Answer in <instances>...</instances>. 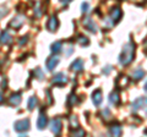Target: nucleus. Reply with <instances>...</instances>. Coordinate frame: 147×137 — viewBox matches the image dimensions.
<instances>
[{
  "label": "nucleus",
  "mask_w": 147,
  "mask_h": 137,
  "mask_svg": "<svg viewBox=\"0 0 147 137\" xmlns=\"http://www.w3.org/2000/svg\"><path fill=\"white\" fill-rule=\"evenodd\" d=\"M22 24H24V19H22L21 16H17V17H13L11 20V22L9 24V27H11L13 30H18L22 26Z\"/></svg>",
  "instance_id": "nucleus-6"
},
{
  "label": "nucleus",
  "mask_w": 147,
  "mask_h": 137,
  "mask_svg": "<svg viewBox=\"0 0 147 137\" xmlns=\"http://www.w3.org/2000/svg\"><path fill=\"white\" fill-rule=\"evenodd\" d=\"M4 102V95L1 94V93H0V104H1Z\"/></svg>",
  "instance_id": "nucleus-27"
},
{
  "label": "nucleus",
  "mask_w": 147,
  "mask_h": 137,
  "mask_svg": "<svg viewBox=\"0 0 147 137\" xmlns=\"http://www.w3.org/2000/svg\"><path fill=\"white\" fill-rule=\"evenodd\" d=\"M59 64V58L57 56H50L47 59V62H45V65H47V68L49 71L54 70L55 67H57V65Z\"/></svg>",
  "instance_id": "nucleus-5"
},
{
  "label": "nucleus",
  "mask_w": 147,
  "mask_h": 137,
  "mask_svg": "<svg viewBox=\"0 0 147 137\" xmlns=\"http://www.w3.org/2000/svg\"><path fill=\"white\" fill-rule=\"evenodd\" d=\"M110 102H112V103H117V102H118V97H117L115 93L110 95Z\"/></svg>",
  "instance_id": "nucleus-23"
},
{
  "label": "nucleus",
  "mask_w": 147,
  "mask_h": 137,
  "mask_svg": "<svg viewBox=\"0 0 147 137\" xmlns=\"http://www.w3.org/2000/svg\"><path fill=\"white\" fill-rule=\"evenodd\" d=\"M112 16L115 17V20H118V17L120 16V10H119V9H115L114 12H112Z\"/></svg>",
  "instance_id": "nucleus-19"
},
{
  "label": "nucleus",
  "mask_w": 147,
  "mask_h": 137,
  "mask_svg": "<svg viewBox=\"0 0 147 137\" xmlns=\"http://www.w3.org/2000/svg\"><path fill=\"white\" fill-rule=\"evenodd\" d=\"M12 42V37L7 31H3L0 34V43L1 44H10Z\"/></svg>",
  "instance_id": "nucleus-8"
},
{
  "label": "nucleus",
  "mask_w": 147,
  "mask_h": 137,
  "mask_svg": "<svg viewBox=\"0 0 147 137\" xmlns=\"http://www.w3.org/2000/svg\"><path fill=\"white\" fill-rule=\"evenodd\" d=\"M70 125H71V127H74V129H77V127H79V120H77V118L75 115L70 116Z\"/></svg>",
  "instance_id": "nucleus-17"
},
{
  "label": "nucleus",
  "mask_w": 147,
  "mask_h": 137,
  "mask_svg": "<svg viewBox=\"0 0 147 137\" xmlns=\"http://www.w3.org/2000/svg\"><path fill=\"white\" fill-rule=\"evenodd\" d=\"M76 102H77V98H76L75 94H70L67 97V107H72Z\"/></svg>",
  "instance_id": "nucleus-16"
},
{
  "label": "nucleus",
  "mask_w": 147,
  "mask_h": 137,
  "mask_svg": "<svg viewBox=\"0 0 147 137\" xmlns=\"http://www.w3.org/2000/svg\"><path fill=\"white\" fill-rule=\"evenodd\" d=\"M85 132L82 131V130H79V131H75L74 130V132H72V135H77V136H81V135H84Z\"/></svg>",
  "instance_id": "nucleus-25"
},
{
  "label": "nucleus",
  "mask_w": 147,
  "mask_h": 137,
  "mask_svg": "<svg viewBox=\"0 0 147 137\" xmlns=\"http://www.w3.org/2000/svg\"><path fill=\"white\" fill-rule=\"evenodd\" d=\"M71 70L72 71H82V68H84V61H82V59H76L75 61L71 64Z\"/></svg>",
  "instance_id": "nucleus-10"
},
{
  "label": "nucleus",
  "mask_w": 147,
  "mask_h": 137,
  "mask_svg": "<svg viewBox=\"0 0 147 137\" xmlns=\"http://www.w3.org/2000/svg\"><path fill=\"white\" fill-rule=\"evenodd\" d=\"M0 86H1V88H3V89H6V88H7V81L4 79V80L1 81V83H0Z\"/></svg>",
  "instance_id": "nucleus-22"
},
{
  "label": "nucleus",
  "mask_w": 147,
  "mask_h": 137,
  "mask_svg": "<svg viewBox=\"0 0 147 137\" xmlns=\"http://www.w3.org/2000/svg\"><path fill=\"white\" fill-rule=\"evenodd\" d=\"M70 1H71V0H60V3H63L64 5H67V4L70 3Z\"/></svg>",
  "instance_id": "nucleus-26"
},
{
  "label": "nucleus",
  "mask_w": 147,
  "mask_h": 137,
  "mask_svg": "<svg viewBox=\"0 0 147 137\" xmlns=\"http://www.w3.org/2000/svg\"><path fill=\"white\" fill-rule=\"evenodd\" d=\"M47 124H48L47 116H45L43 113H40L39 116H38V120H37V126H38V129H39V130H43L44 127L47 126Z\"/></svg>",
  "instance_id": "nucleus-7"
},
{
  "label": "nucleus",
  "mask_w": 147,
  "mask_h": 137,
  "mask_svg": "<svg viewBox=\"0 0 147 137\" xmlns=\"http://www.w3.org/2000/svg\"><path fill=\"white\" fill-rule=\"evenodd\" d=\"M61 48H63V43L61 42H55L50 45V50H52V53L54 54H58L61 52Z\"/></svg>",
  "instance_id": "nucleus-12"
},
{
  "label": "nucleus",
  "mask_w": 147,
  "mask_h": 137,
  "mask_svg": "<svg viewBox=\"0 0 147 137\" xmlns=\"http://www.w3.org/2000/svg\"><path fill=\"white\" fill-rule=\"evenodd\" d=\"M84 26L87 27V30H90L91 32H96V26H94L93 22L91 21V19H86L84 21Z\"/></svg>",
  "instance_id": "nucleus-14"
},
{
  "label": "nucleus",
  "mask_w": 147,
  "mask_h": 137,
  "mask_svg": "<svg viewBox=\"0 0 147 137\" xmlns=\"http://www.w3.org/2000/svg\"><path fill=\"white\" fill-rule=\"evenodd\" d=\"M79 42H80V44L87 45V44H88V39H87L86 37H84V36H80V37H79Z\"/></svg>",
  "instance_id": "nucleus-18"
},
{
  "label": "nucleus",
  "mask_w": 147,
  "mask_h": 137,
  "mask_svg": "<svg viewBox=\"0 0 147 137\" xmlns=\"http://www.w3.org/2000/svg\"><path fill=\"white\" fill-rule=\"evenodd\" d=\"M87 10H88V4H87V3H84V4H82V11L86 12Z\"/></svg>",
  "instance_id": "nucleus-24"
},
{
  "label": "nucleus",
  "mask_w": 147,
  "mask_h": 137,
  "mask_svg": "<svg viewBox=\"0 0 147 137\" xmlns=\"http://www.w3.org/2000/svg\"><path fill=\"white\" fill-rule=\"evenodd\" d=\"M13 127H15V130L17 132H26L27 130L30 129V120L28 119H22V120H18L15 122V125H13Z\"/></svg>",
  "instance_id": "nucleus-1"
},
{
  "label": "nucleus",
  "mask_w": 147,
  "mask_h": 137,
  "mask_svg": "<svg viewBox=\"0 0 147 137\" xmlns=\"http://www.w3.org/2000/svg\"><path fill=\"white\" fill-rule=\"evenodd\" d=\"M21 100H22V97H21V93L20 92H17V93H12L10 95V99H9V102H10L11 105H18V104L21 103Z\"/></svg>",
  "instance_id": "nucleus-9"
},
{
  "label": "nucleus",
  "mask_w": 147,
  "mask_h": 137,
  "mask_svg": "<svg viewBox=\"0 0 147 137\" xmlns=\"http://www.w3.org/2000/svg\"><path fill=\"white\" fill-rule=\"evenodd\" d=\"M33 74H34V77H37L38 80H43L44 79V72L42 71V68L40 67H36Z\"/></svg>",
  "instance_id": "nucleus-15"
},
{
  "label": "nucleus",
  "mask_w": 147,
  "mask_h": 137,
  "mask_svg": "<svg viewBox=\"0 0 147 137\" xmlns=\"http://www.w3.org/2000/svg\"><path fill=\"white\" fill-rule=\"evenodd\" d=\"M27 40H28V39H27V36H24V37H21V39L18 40V44H20V45H24L25 43H27Z\"/></svg>",
  "instance_id": "nucleus-20"
},
{
  "label": "nucleus",
  "mask_w": 147,
  "mask_h": 137,
  "mask_svg": "<svg viewBox=\"0 0 147 137\" xmlns=\"http://www.w3.org/2000/svg\"><path fill=\"white\" fill-rule=\"evenodd\" d=\"M61 129H63V124H61V120L58 118L53 119L52 121H50V130L54 135H59L61 132Z\"/></svg>",
  "instance_id": "nucleus-2"
},
{
  "label": "nucleus",
  "mask_w": 147,
  "mask_h": 137,
  "mask_svg": "<svg viewBox=\"0 0 147 137\" xmlns=\"http://www.w3.org/2000/svg\"><path fill=\"white\" fill-rule=\"evenodd\" d=\"M112 132H113L114 135H119V134H120V129H119V126L112 127Z\"/></svg>",
  "instance_id": "nucleus-21"
},
{
  "label": "nucleus",
  "mask_w": 147,
  "mask_h": 137,
  "mask_svg": "<svg viewBox=\"0 0 147 137\" xmlns=\"http://www.w3.org/2000/svg\"><path fill=\"white\" fill-rule=\"evenodd\" d=\"M37 104H38V99L37 97H30L28 99V103H27V107H28V110H33V109L37 107Z\"/></svg>",
  "instance_id": "nucleus-13"
},
{
  "label": "nucleus",
  "mask_w": 147,
  "mask_h": 137,
  "mask_svg": "<svg viewBox=\"0 0 147 137\" xmlns=\"http://www.w3.org/2000/svg\"><path fill=\"white\" fill-rule=\"evenodd\" d=\"M52 83L54 86H64L65 83H67V77H66V75H64L63 72H59V74H57L53 77Z\"/></svg>",
  "instance_id": "nucleus-3"
},
{
  "label": "nucleus",
  "mask_w": 147,
  "mask_h": 137,
  "mask_svg": "<svg viewBox=\"0 0 147 137\" xmlns=\"http://www.w3.org/2000/svg\"><path fill=\"white\" fill-rule=\"evenodd\" d=\"M92 100H93V103L96 105H99L100 104V102H102V93H100L99 89H97L93 94H92Z\"/></svg>",
  "instance_id": "nucleus-11"
},
{
  "label": "nucleus",
  "mask_w": 147,
  "mask_h": 137,
  "mask_svg": "<svg viewBox=\"0 0 147 137\" xmlns=\"http://www.w3.org/2000/svg\"><path fill=\"white\" fill-rule=\"evenodd\" d=\"M58 26H59V21H58V19H57V16H52L49 19V21H48V24H47V28L50 31V32H55L57 31V28H58Z\"/></svg>",
  "instance_id": "nucleus-4"
}]
</instances>
